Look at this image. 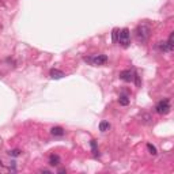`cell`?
Listing matches in <instances>:
<instances>
[{
	"label": "cell",
	"instance_id": "cell-1",
	"mask_svg": "<svg viewBox=\"0 0 174 174\" xmlns=\"http://www.w3.org/2000/svg\"><path fill=\"white\" fill-rule=\"evenodd\" d=\"M135 34H136V38H137L139 42L143 44V42H146V41L150 38V34H151V29H150L148 24L141 23V24H139V26L136 27Z\"/></svg>",
	"mask_w": 174,
	"mask_h": 174
},
{
	"label": "cell",
	"instance_id": "cell-2",
	"mask_svg": "<svg viewBox=\"0 0 174 174\" xmlns=\"http://www.w3.org/2000/svg\"><path fill=\"white\" fill-rule=\"evenodd\" d=\"M155 109H156V113H159V114H167L171 109L170 99H169V98H165V99L159 101V102L156 103V106H155Z\"/></svg>",
	"mask_w": 174,
	"mask_h": 174
},
{
	"label": "cell",
	"instance_id": "cell-3",
	"mask_svg": "<svg viewBox=\"0 0 174 174\" xmlns=\"http://www.w3.org/2000/svg\"><path fill=\"white\" fill-rule=\"evenodd\" d=\"M84 60L92 65H102L108 61V56H105V54H95V56H91V57H86Z\"/></svg>",
	"mask_w": 174,
	"mask_h": 174
},
{
	"label": "cell",
	"instance_id": "cell-4",
	"mask_svg": "<svg viewBox=\"0 0 174 174\" xmlns=\"http://www.w3.org/2000/svg\"><path fill=\"white\" fill-rule=\"evenodd\" d=\"M118 41L122 46H128L130 42V34H129V30L128 29H122L121 31L118 33Z\"/></svg>",
	"mask_w": 174,
	"mask_h": 174
},
{
	"label": "cell",
	"instance_id": "cell-5",
	"mask_svg": "<svg viewBox=\"0 0 174 174\" xmlns=\"http://www.w3.org/2000/svg\"><path fill=\"white\" fill-rule=\"evenodd\" d=\"M135 75L136 73L133 72V71L125 69V71H122V72H120V79H122V80H125V82H132L133 79H135Z\"/></svg>",
	"mask_w": 174,
	"mask_h": 174
},
{
	"label": "cell",
	"instance_id": "cell-6",
	"mask_svg": "<svg viewBox=\"0 0 174 174\" xmlns=\"http://www.w3.org/2000/svg\"><path fill=\"white\" fill-rule=\"evenodd\" d=\"M63 76H65V73L60 69H50V78L52 79H61Z\"/></svg>",
	"mask_w": 174,
	"mask_h": 174
},
{
	"label": "cell",
	"instance_id": "cell-7",
	"mask_svg": "<svg viewBox=\"0 0 174 174\" xmlns=\"http://www.w3.org/2000/svg\"><path fill=\"white\" fill-rule=\"evenodd\" d=\"M50 133H52L53 136H63L65 132H64V129H63L61 127H53V128L50 129Z\"/></svg>",
	"mask_w": 174,
	"mask_h": 174
},
{
	"label": "cell",
	"instance_id": "cell-8",
	"mask_svg": "<svg viewBox=\"0 0 174 174\" xmlns=\"http://www.w3.org/2000/svg\"><path fill=\"white\" fill-rule=\"evenodd\" d=\"M110 129V124L109 121H101L99 122V130L101 132H106V130Z\"/></svg>",
	"mask_w": 174,
	"mask_h": 174
},
{
	"label": "cell",
	"instance_id": "cell-9",
	"mask_svg": "<svg viewBox=\"0 0 174 174\" xmlns=\"http://www.w3.org/2000/svg\"><path fill=\"white\" fill-rule=\"evenodd\" d=\"M173 50V33L169 35V40L166 42V52H171Z\"/></svg>",
	"mask_w": 174,
	"mask_h": 174
},
{
	"label": "cell",
	"instance_id": "cell-10",
	"mask_svg": "<svg viewBox=\"0 0 174 174\" xmlns=\"http://www.w3.org/2000/svg\"><path fill=\"white\" fill-rule=\"evenodd\" d=\"M59 163H60V158L57 156V155H50V158H49V165L57 166Z\"/></svg>",
	"mask_w": 174,
	"mask_h": 174
},
{
	"label": "cell",
	"instance_id": "cell-11",
	"mask_svg": "<svg viewBox=\"0 0 174 174\" xmlns=\"http://www.w3.org/2000/svg\"><path fill=\"white\" fill-rule=\"evenodd\" d=\"M118 102H120V105H122V106H127L128 103H129V98H128L127 95H120V98H118Z\"/></svg>",
	"mask_w": 174,
	"mask_h": 174
},
{
	"label": "cell",
	"instance_id": "cell-12",
	"mask_svg": "<svg viewBox=\"0 0 174 174\" xmlns=\"http://www.w3.org/2000/svg\"><path fill=\"white\" fill-rule=\"evenodd\" d=\"M147 150H148V151H150V154H151V155H156V154H158V151H156V147H155V146H152L151 143H148V144H147Z\"/></svg>",
	"mask_w": 174,
	"mask_h": 174
},
{
	"label": "cell",
	"instance_id": "cell-13",
	"mask_svg": "<svg viewBox=\"0 0 174 174\" xmlns=\"http://www.w3.org/2000/svg\"><path fill=\"white\" fill-rule=\"evenodd\" d=\"M19 154H21V151H19V150H12V151H10L11 156H18Z\"/></svg>",
	"mask_w": 174,
	"mask_h": 174
},
{
	"label": "cell",
	"instance_id": "cell-14",
	"mask_svg": "<svg viewBox=\"0 0 174 174\" xmlns=\"http://www.w3.org/2000/svg\"><path fill=\"white\" fill-rule=\"evenodd\" d=\"M91 146H92V151H94V155H97V154H98V151H97V144H95L94 140H91Z\"/></svg>",
	"mask_w": 174,
	"mask_h": 174
}]
</instances>
